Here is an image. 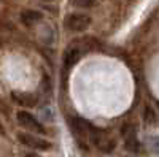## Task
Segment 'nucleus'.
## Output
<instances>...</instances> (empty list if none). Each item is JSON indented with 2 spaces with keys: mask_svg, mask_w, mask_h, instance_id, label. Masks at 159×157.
<instances>
[{
  "mask_svg": "<svg viewBox=\"0 0 159 157\" xmlns=\"http://www.w3.org/2000/svg\"><path fill=\"white\" fill-rule=\"evenodd\" d=\"M89 138L102 152H111L116 146V141L113 138H110L107 135V132H103L100 129H94L92 125H91V130H89Z\"/></svg>",
  "mask_w": 159,
  "mask_h": 157,
  "instance_id": "f257e3e1",
  "label": "nucleus"
},
{
  "mask_svg": "<svg viewBox=\"0 0 159 157\" xmlns=\"http://www.w3.org/2000/svg\"><path fill=\"white\" fill-rule=\"evenodd\" d=\"M0 133H3V129H2V125H0Z\"/></svg>",
  "mask_w": 159,
  "mask_h": 157,
  "instance_id": "ddd939ff",
  "label": "nucleus"
},
{
  "mask_svg": "<svg viewBox=\"0 0 159 157\" xmlns=\"http://www.w3.org/2000/svg\"><path fill=\"white\" fill-rule=\"evenodd\" d=\"M42 18H43V15L37 10H25V11L21 13V21H22L24 25H34Z\"/></svg>",
  "mask_w": 159,
  "mask_h": 157,
  "instance_id": "1a4fd4ad",
  "label": "nucleus"
},
{
  "mask_svg": "<svg viewBox=\"0 0 159 157\" xmlns=\"http://www.w3.org/2000/svg\"><path fill=\"white\" fill-rule=\"evenodd\" d=\"M18 140L19 143H22L24 146H29L32 149H38V151H48L51 148V143L48 140H43L40 137H35L32 133H25V132H21L18 133Z\"/></svg>",
  "mask_w": 159,
  "mask_h": 157,
  "instance_id": "20e7f679",
  "label": "nucleus"
},
{
  "mask_svg": "<svg viewBox=\"0 0 159 157\" xmlns=\"http://www.w3.org/2000/svg\"><path fill=\"white\" fill-rule=\"evenodd\" d=\"M145 122H148L151 125H154L157 122V117H156V113L150 108V107H145Z\"/></svg>",
  "mask_w": 159,
  "mask_h": 157,
  "instance_id": "9d476101",
  "label": "nucleus"
},
{
  "mask_svg": "<svg viewBox=\"0 0 159 157\" xmlns=\"http://www.w3.org/2000/svg\"><path fill=\"white\" fill-rule=\"evenodd\" d=\"M150 148H151V151H153V152L159 154V137H156V138H153V140H151Z\"/></svg>",
  "mask_w": 159,
  "mask_h": 157,
  "instance_id": "f8f14e48",
  "label": "nucleus"
},
{
  "mask_svg": "<svg viewBox=\"0 0 159 157\" xmlns=\"http://www.w3.org/2000/svg\"><path fill=\"white\" fill-rule=\"evenodd\" d=\"M11 97L18 105H21L24 108H32L37 105V97L29 92H13Z\"/></svg>",
  "mask_w": 159,
  "mask_h": 157,
  "instance_id": "0eeeda50",
  "label": "nucleus"
},
{
  "mask_svg": "<svg viewBox=\"0 0 159 157\" xmlns=\"http://www.w3.org/2000/svg\"><path fill=\"white\" fill-rule=\"evenodd\" d=\"M16 119H18L19 125H22L24 129H27L29 132L40 133V135L46 133L45 127L38 122V119H35V117H34L30 113H27V111H18V114H16Z\"/></svg>",
  "mask_w": 159,
  "mask_h": 157,
  "instance_id": "7ed1b4c3",
  "label": "nucleus"
},
{
  "mask_svg": "<svg viewBox=\"0 0 159 157\" xmlns=\"http://www.w3.org/2000/svg\"><path fill=\"white\" fill-rule=\"evenodd\" d=\"M123 133L126 137V149L130 151V152H140V143L135 137V130L132 127H127V129H123Z\"/></svg>",
  "mask_w": 159,
  "mask_h": 157,
  "instance_id": "423d86ee",
  "label": "nucleus"
},
{
  "mask_svg": "<svg viewBox=\"0 0 159 157\" xmlns=\"http://www.w3.org/2000/svg\"><path fill=\"white\" fill-rule=\"evenodd\" d=\"M75 5L80 8H91L96 5V0H75Z\"/></svg>",
  "mask_w": 159,
  "mask_h": 157,
  "instance_id": "9b49d317",
  "label": "nucleus"
},
{
  "mask_svg": "<svg viewBox=\"0 0 159 157\" xmlns=\"http://www.w3.org/2000/svg\"><path fill=\"white\" fill-rule=\"evenodd\" d=\"M64 24L70 32H84L91 24V18L84 13H72L65 18Z\"/></svg>",
  "mask_w": 159,
  "mask_h": 157,
  "instance_id": "f03ea898",
  "label": "nucleus"
},
{
  "mask_svg": "<svg viewBox=\"0 0 159 157\" xmlns=\"http://www.w3.org/2000/svg\"><path fill=\"white\" fill-rule=\"evenodd\" d=\"M81 54H83V52L80 51V49H76V48H72V46H70L67 51H65V54H64V67H65V68L73 67V65L80 60Z\"/></svg>",
  "mask_w": 159,
  "mask_h": 157,
  "instance_id": "6e6552de",
  "label": "nucleus"
},
{
  "mask_svg": "<svg viewBox=\"0 0 159 157\" xmlns=\"http://www.w3.org/2000/svg\"><path fill=\"white\" fill-rule=\"evenodd\" d=\"M157 107H159V103H157Z\"/></svg>",
  "mask_w": 159,
  "mask_h": 157,
  "instance_id": "4468645a",
  "label": "nucleus"
},
{
  "mask_svg": "<svg viewBox=\"0 0 159 157\" xmlns=\"http://www.w3.org/2000/svg\"><path fill=\"white\" fill-rule=\"evenodd\" d=\"M70 129H72L73 135L76 137L78 143L84 148L83 141H86V138H89V130H91L89 122H86L81 117H72L70 119Z\"/></svg>",
  "mask_w": 159,
  "mask_h": 157,
  "instance_id": "39448f33",
  "label": "nucleus"
}]
</instances>
